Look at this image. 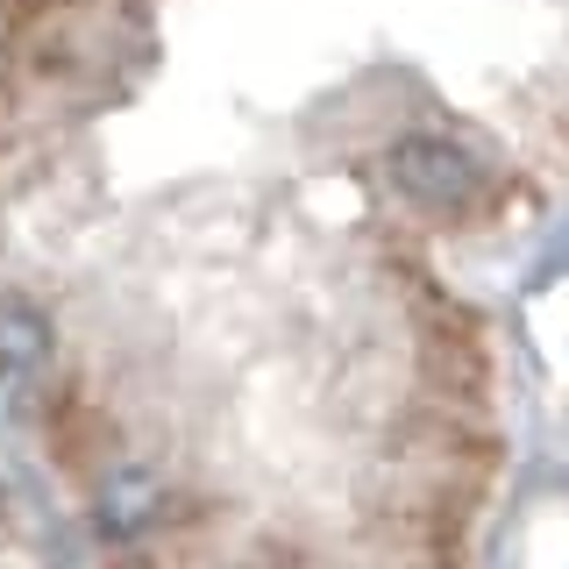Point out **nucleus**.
<instances>
[{"instance_id": "obj_1", "label": "nucleus", "mask_w": 569, "mask_h": 569, "mask_svg": "<svg viewBox=\"0 0 569 569\" xmlns=\"http://www.w3.org/2000/svg\"><path fill=\"white\" fill-rule=\"evenodd\" d=\"M249 50V150L50 435L157 491L136 569H485L506 271L569 207V0H257Z\"/></svg>"}, {"instance_id": "obj_2", "label": "nucleus", "mask_w": 569, "mask_h": 569, "mask_svg": "<svg viewBox=\"0 0 569 569\" xmlns=\"http://www.w3.org/2000/svg\"><path fill=\"white\" fill-rule=\"evenodd\" d=\"M50 370H58V313H50V299L22 292V284H0V378L50 385Z\"/></svg>"}, {"instance_id": "obj_3", "label": "nucleus", "mask_w": 569, "mask_h": 569, "mask_svg": "<svg viewBox=\"0 0 569 569\" xmlns=\"http://www.w3.org/2000/svg\"><path fill=\"white\" fill-rule=\"evenodd\" d=\"M0 512H8V485H0Z\"/></svg>"}]
</instances>
